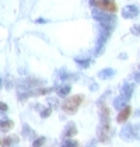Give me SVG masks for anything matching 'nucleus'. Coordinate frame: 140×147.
I'll return each instance as SVG.
<instances>
[{
	"instance_id": "f257e3e1",
	"label": "nucleus",
	"mask_w": 140,
	"mask_h": 147,
	"mask_svg": "<svg viewBox=\"0 0 140 147\" xmlns=\"http://www.w3.org/2000/svg\"><path fill=\"white\" fill-rule=\"evenodd\" d=\"M81 100H83L81 95H74V97L67 98L66 101L63 102V105H62L63 111L67 113H76L77 109H79V107H80V104H81Z\"/></svg>"
},
{
	"instance_id": "f03ea898",
	"label": "nucleus",
	"mask_w": 140,
	"mask_h": 147,
	"mask_svg": "<svg viewBox=\"0 0 140 147\" xmlns=\"http://www.w3.org/2000/svg\"><path fill=\"white\" fill-rule=\"evenodd\" d=\"M91 14H93L94 18H95L97 21H100V23H111V24L115 23V16L106 14L105 11L100 10V9H94Z\"/></svg>"
},
{
	"instance_id": "7ed1b4c3",
	"label": "nucleus",
	"mask_w": 140,
	"mask_h": 147,
	"mask_svg": "<svg viewBox=\"0 0 140 147\" xmlns=\"http://www.w3.org/2000/svg\"><path fill=\"white\" fill-rule=\"evenodd\" d=\"M137 14H139L137 7H136V6H132V4L125 6L123 10H122V16H123V18H126V20H129V18H135Z\"/></svg>"
},
{
	"instance_id": "20e7f679",
	"label": "nucleus",
	"mask_w": 140,
	"mask_h": 147,
	"mask_svg": "<svg viewBox=\"0 0 140 147\" xmlns=\"http://www.w3.org/2000/svg\"><path fill=\"white\" fill-rule=\"evenodd\" d=\"M109 133H111L109 123H101L100 129H98V136H100V140H101V142H108V139H109Z\"/></svg>"
},
{
	"instance_id": "39448f33",
	"label": "nucleus",
	"mask_w": 140,
	"mask_h": 147,
	"mask_svg": "<svg viewBox=\"0 0 140 147\" xmlns=\"http://www.w3.org/2000/svg\"><path fill=\"white\" fill-rule=\"evenodd\" d=\"M120 137L123 140H132L133 139V126L132 125H125L123 129L120 130Z\"/></svg>"
},
{
	"instance_id": "423d86ee",
	"label": "nucleus",
	"mask_w": 140,
	"mask_h": 147,
	"mask_svg": "<svg viewBox=\"0 0 140 147\" xmlns=\"http://www.w3.org/2000/svg\"><path fill=\"white\" fill-rule=\"evenodd\" d=\"M126 102H128V98H126L125 95L116 97V98L114 100V108L118 109V111H120V109H123V108L126 107Z\"/></svg>"
},
{
	"instance_id": "0eeeda50",
	"label": "nucleus",
	"mask_w": 140,
	"mask_h": 147,
	"mask_svg": "<svg viewBox=\"0 0 140 147\" xmlns=\"http://www.w3.org/2000/svg\"><path fill=\"white\" fill-rule=\"evenodd\" d=\"M114 76H115V70L111 67L102 69V70L98 73V77L101 80H108V79H111V77H114Z\"/></svg>"
},
{
	"instance_id": "6e6552de",
	"label": "nucleus",
	"mask_w": 140,
	"mask_h": 147,
	"mask_svg": "<svg viewBox=\"0 0 140 147\" xmlns=\"http://www.w3.org/2000/svg\"><path fill=\"white\" fill-rule=\"evenodd\" d=\"M129 115H130V107H128V105H126L123 109H120V113L118 115L116 121L119 122V123H123V122H126V121H128Z\"/></svg>"
},
{
	"instance_id": "1a4fd4ad",
	"label": "nucleus",
	"mask_w": 140,
	"mask_h": 147,
	"mask_svg": "<svg viewBox=\"0 0 140 147\" xmlns=\"http://www.w3.org/2000/svg\"><path fill=\"white\" fill-rule=\"evenodd\" d=\"M132 94H133V86L130 83H123V86H122V95H125L129 100L132 97Z\"/></svg>"
},
{
	"instance_id": "9d476101",
	"label": "nucleus",
	"mask_w": 140,
	"mask_h": 147,
	"mask_svg": "<svg viewBox=\"0 0 140 147\" xmlns=\"http://www.w3.org/2000/svg\"><path fill=\"white\" fill-rule=\"evenodd\" d=\"M77 133V129H76V125L73 123V122H69V125L66 126V130H65V133H63V136L66 137H71V136H74Z\"/></svg>"
},
{
	"instance_id": "9b49d317",
	"label": "nucleus",
	"mask_w": 140,
	"mask_h": 147,
	"mask_svg": "<svg viewBox=\"0 0 140 147\" xmlns=\"http://www.w3.org/2000/svg\"><path fill=\"white\" fill-rule=\"evenodd\" d=\"M13 126H14V123H13V121H10V119L1 121L0 122V132H9L10 129H13Z\"/></svg>"
},
{
	"instance_id": "f8f14e48",
	"label": "nucleus",
	"mask_w": 140,
	"mask_h": 147,
	"mask_svg": "<svg viewBox=\"0 0 140 147\" xmlns=\"http://www.w3.org/2000/svg\"><path fill=\"white\" fill-rule=\"evenodd\" d=\"M18 136H9V137H6L3 142H1V144L3 146H11V144H17L18 143Z\"/></svg>"
},
{
	"instance_id": "ddd939ff",
	"label": "nucleus",
	"mask_w": 140,
	"mask_h": 147,
	"mask_svg": "<svg viewBox=\"0 0 140 147\" xmlns=\"http://www.w3.org/2000/svg\"><path fill=\"white\" fill-rule=\"evenodd\" d=\"M70 90H71V87H70L69 84H66V86H63V87H60L58 90V95L59 97H67L69 95V92H70Z\"/></svg>"
},
{
	"instance_id": "4468645a",
	"label": "nucleus",
	"mask_w": 140,
	"mask_h": 147,
	"mask_svg": "<svg viewBox=\"0 0 140 147\" xmlns=\"http://www.w3.org/2000/svg\"><path fill=\"white\" fill-rule=\"evenodd\" d=\"M77 65H80L81 67H88L90 66V59L88 57H76L74 59Z\"/></svg>"
},
{
	"instance_id": "2eb2a0df",
	"label": "nucleus",
	"mask_w": 140,
	"mask_h": 147,
	"mask_svg": "<svg viewBox=\"0 0 140 147\" xmlns=\"http://www.w3.org/2000/svg\"><path fill=\"white\" fill-rule=\"evenodd\" d=\"M23 135L25 136V137H31V136L34 135V132L30 129V126H28V125H24L23 126Z\"/></svg>"
},
{
	"instance_id": "dca6fc26",
	"label": "nucleus",
	"mask_w": 140,
	"mask_h": 147,
	"mask_svg": "<svg viewBox=\"0 0 140 147\" xmlns=\"http://www.w3.org/2000/svg\"><path fill=\"white\" fill-rule=\"evenodd\" d=\"M133 137L136 140H140V123L133 126Z\"/></svg>"
},
{
	"instance_id": "f3484780",
	"label": "nucleus",
	"mask_w": 140,
	"mask_h": 147,
	"mask_svg": "<svg viewBox=\"0 0 140 147\" xmlns=\"http://www.w3.org/2000/svg\"><path fill=\"white\" fill-rule=\"evenodd\" d=\"M62 146H63V147H76V146H77V142L70 140L69 137H67V140H65V142L62 143Z\"/></svg>"
},
{
	"instance_id": "a211bd4d",
	"label": "nucleus",
	"mask_w": 140,
	"mask_h": 147,
	"mask_svg": "<svg viewBox=\"0 0 140 147\" xmlns=\"http://www.w3.org/2000/svg\"><path fill=\"white\" fill-rule=\"evenodd\" d=\"M45 142H46L45 137H38V139H35L34 142H32V146H35V147L42 146V144H45Z\"/></svg>"
},
{
	"instance_id": "6ab92c4d",
	"label": "nucleus",
	"mask_w": 140,
	"mask_h": 147,
	"mask_svg": "<svg viewBox=\"0 0 140 147\" xmlns=\"http://www.w3.org/2000/svg\"><path fill=\"white\" fill-rule=\"evenodd\" d=\"M130 32L133 35H140V24H136L130 28Z\"/></svg>"
},
{
	"instance_id": "aec40b11",
	"label": "nucleus",
	"mask_w": 140,
	"mask_h": 147,
	"mask_svg": "<svg viewBox=\"0 0 140 147\" xmlns=\"http://www.w3.org/2000/svg\"><path fill=\"white\" fill-rule=\"evenodd\" d=\"M50 112H52V108H45V109L41 111V116H42V118H48V116L50 115Z\"/></svg>"
},
{
	"instance_id": "412c9836",
	"label": "nucleus",
	"mask_w": 140,
	"mask_h": 147,
	"mask_svg": "<svg viewBox=\"0 0 140 147\" xmlns=\"http://www.w3.org/2000/svg\"><path fill=\"white\" fill-rule=\"evenodd\" d=\"M48 102L50 104V108H58V100H55V98H49Z\"/></svg>"
},
{
	"instance_id": "4be33fe9",
	"label": "nucleus",
	"mask_w": 140,
	"mask_h": 147,
	"mask_svg": "<svg viewBox=\"0 0 140 147\" xmlns=\"http://www.w3.org/2000/svg\"><path fill=\"white\" fill-rule=\"evenodd\" d=\"M7 109H9V105H7V104H4V102L0 101V111H4V112H6Z\"/></svg>"
},
{
	"instance_id": "5701e85b",
	"label": "nucleus",
	"mask_w": 140,
	"mask_h": 147,
	"mask_svg": "<svg viewBox=\"0 0 140 147\" xmlns=\"http://www.w3.org/2000/svg\"><path fill=\"white\" fill-rule=\"evenodd\" d=\"M11 87H13V83L10 81V77H7V81H6V88H7V90H10Z\"/></svg>"
},
{
	"instance_id": "b1692460",
	"label": "nucleus",
	"mask_w": 140,
	"mask_h": 147,
	"mask_svg": "<svg viewBox=\"0 0 140 147\" xmlns=\"http://www.w3.org/2000/svg\"><path fill=\"white\" fill-rule=\"evenodd\" d=\"M6 119H7V116L4 115V111H0V122L1 121H6Z\"/></svg>"
},
{
	"instance_id": "393cba45",
	"label": "nucleus",
	"mask_w": 140,
	"mask_h": 147,
	"mask_svg": "<svg viewBox=\"0 0 140 147\" xmlns=\"http://www.w3.org/2000/svg\"><path fill=\"white\" fill-rule=\"evenodd\" d=\"M97 88H98V86H97V84H95L94 81H91V84H90V90L95 91V90H97Z\"/></svg>"
},
{
	"instance_id": "a878e982",
	"label": "nucleus",
	"mask_w": 140,
	"mask_h": 147,
	"mask_svg": "<svg viewBox=\"0 0 140 147\" xmlns=\"http://www.w3.org/2000/svg\"><path fill=\"white\" fill-rule=\"evenodd\" d=\"M135 81H136V83H139V84H140V71H137V73L135 74Z\"/></svg>"
},
{
	"instance_id": "bb28decb",
	"label": "nucleus",
	"mask_w": 140,
	"mask_h": 147,
	"mask_svg": "<svg viewBox=\"0 0 140 147\" xmlns=\"http://www.w3.org/2000/svg\"><path fill=\"white\" fill-rule=\"evenodd\" d=\"M118 57H119V59H128V55H126V53H119Z\"/></svg>"
},
{
	"instance_id": "cd10ccee",
	"label": "nucleus",
	"mask_w": 140,
	"mask_h": 147,
	"mask_svg": "<svg viewBox=\"0 0 140 147\" xmlns=\"http://www.w3.org/2000/svg\"><path fill=\"white\" fill-rule=\"evenodd\" d=\"M36 23L38 24H44V23H46V20H44V18H38V20H36Z\"/></svg>"
},
{
	"instance_id": "c85d7f7f",
	"label": "nucleus",
	"mask_w": 140,
	"mask_h": 147,
	"mask_svg": "<svg viewBox=\"0 0 140 147\" xmlns=\"http://www.w3.org/2000/svg\"><path fill=\"white\" fill-rule=\"evenodd\" d=\"M135 116H140V109H136V111H135Z\"/></svg>"
},
{
	"instance_id": "c756f323",
	"label": "nucleus",
	"mask_w": 140,
	"mask_h": 147,
	"mask_svg": "<svg viewBox=\"0 0 140 147\" xmlns=\"http://www.w3.org/2000/svg\"><path fill=\"white\" fill-rule=\"evenodd\" d=\"M1 86H3V80L0 79V88H1Z\"/></svg>"
},
{
	"instance_id": "7c9ffc66",
	"label": "nucleus",
	"mask_w": 140,
	"mask_h": 147,
	"mask_svg": "<svg viewBox=\"0 0 140 147\" xmlns=\"http://www.w3.org/2000/svg\"><path fill=\"white\" fill-rule=\"evenodd\" d=\"M0 144H1V140H0Z\"/></svg>"
}]
</instances>
